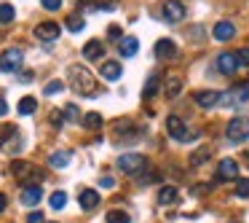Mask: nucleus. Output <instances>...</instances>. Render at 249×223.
Segmentation results:
<instances>
[{"instance_id":"1","label":"nucleus","mask_w":249,"mask_h":223,"mask_svg":"<svg viewBox=\"0 0 249 223\" xmlns=\"http://www.w3.org/2000/svg\"><path fill=\"white\" fill-rule=\"evenodd\" d=\"M67 76H70V86L75 94H81V97H97L99 94L97 78H94L83 65H72L70 70H67Z\"/></svg>"},{"instance_id":"2","label":"nucleus","mask_w":249,"mask_h":223,"mask_svg":"<svg viewBox=\"0 0 249 223\" xmlns=\"http://www.w3.org/2000/svg\"><path fill=\"white\" fill-rule=\"evenodd\" d=\"M11 175L24 185H35V183L43 180V172H40L38 167H33V164H27V162H14L11 164Z\"/></svg>"},{"instance_id":"3","label":"nucleus","mask_w":249,"mask_h":223,"mask_svg":"<svg viewBox=\"0 0 249 223\" xmlns=\"http://www.w3.org/2000/svg\"><path fill=\"white\" fill-rule=\"evenodd\" d=\"M118 169L126 175H137V172H145L147 169V159L142 153H124L118 159Z\"/></svg>"},{"instance_id":"4","label":"nucleus","mask_w":249,"mask_h":223,"mask_svg":"<svg viewBox=\"0 0 249 223\" xmlns=\"http://www.w3.org/2000/svg\"><path fill=\"white\" fill-rule=\"evenodd\" d=\"M225 135L231 142H244L249 137V119L247 116H236V119L225 126Z\"/></svg>"},{"instance_id":"5","label":"nucleus","mask_w":249,"mask_h":223,"mask_svg":"<svg viewBox=\"0 0 249 223\" xmlns=\"http://www.w3.org/2000/svg\"><path fill=\"white\" fill-rule=\"evenodd\" d=\"M24 62L22 49H6L0 54V73H17Z\"/></svg>"},{"instance_id":"6","label":"nucleus","mask_w":249,"mask_h":223,"mask_svg":"<svg viewBox=\"0 0 249 223\" xmlns=\"http://www.w3.org/2000/svg\"><path fill=\"white\" fill-rule=\"evenodd\" d=\"M166 129H169V135H172L174 140H179V142L190 140L188 126H185V121L179 119V116H169V119H166Z\"/></svg>"},{"instance_id":"7","label":"nucleus","mask_w":249,"mask_h":223,"mask_svg":"<svg viewBox=\"0 0 249 223\" xmlns=\"http://www.w3.org/2000/svg\"><path fill=\"white\" fill-rule=\"evenodd\" d=\"M222 102H249V81H238L231 94H220Z\"/></svg>"},{"instance_id":"8","label":"nucleus","mask_w":249,"mask_h":223,"mask_svg":"<svg viewBox=\"0 0 249 223\" xmlns=\"http://www.w3.org/2000/svg\"><path fill=\"white\" fill-rule=\"evenodd\" d=\"M163 19H166V22H182L185 6L179 0H166V3H163Z\"/></svg>"},{"instance_id":"9","label":"nucleus","mask_w":249,"mask_h":223,"mask_svg":"<svg viewBox=\"0 0 249 223\" xmlns=\"http://www.w3.org/2000/svg\"><path fill=\"white\" fill-rule=\"evenodd\" d=\"M59 24L56 22H43V24H38V27H35V38L38 41H56L59 38Z\"/></svg>"},{"instance_id":"10","label":"nucleus","mask_w":249,"mask_h":223,"mask_svg":"<svg viewBox=\"0 0 249 223\" xmlns=\"http://www.w3.org/2000/svg\"><path fill=\"white\" fill-rule=\"evenodd\" d=\"M217 67H220V73H225V76H233V73L238 70L236 54H231V51H222V54L217 57Z\"/></svg>"},{"instance_id":"11","label":"nucleus","mask_w":249,"mask_h":223,"mask_svg":"<svg viewBox=\"0 0 249 223\" xmlns=\"http://www.w3.org/2000/svg\"><path fill=\"white\" fill-rule=\"evenodd\" d=\"M238 178V164L233 159H222L217 169V180H236Z\"/></svg>"},{"instance_id":"12","label":"nucleus","mask_w":249,"mask_h":223,"mask_svg":"<svg viewBox=\"0 0 249 223\" xmlns=\"http://www.w3.org/2000/svg\"><path fill=\"white\" fill-rule=\"evenodd\" d=\"M156 57L158 60H174V57H177V46H174V41H169V38L158 41L156 43Z\"/></svg>"},{"instance_id":"13","label":"nucleus","mask_w":249,"mask_h":223,"mask_svg":"<svg viewBox=\"0 0 249 223\" xmlns=\"http://www.w3.org/2000/svg\"><path fill=\"white\" fill-rule=\"evenodd\" d=\"M81 8H91V11H115L118 0H81Z\"/></svg>"},{"instance_id":"14","label":"nucleus","mask_w":249,"mask_h":223,"mask_svg":"<svg viewBox=\"0 0 249 223\" xmlns=\"http://www.w3.org/2000/svg\"><path fill=\"white\" fill-rule=\"evenodd\" d=\"M40 199H43V191H40V185H24V191H22V204L35 207Z\"/></svg>"},{"instance_id":"15","label":"nucleus","mask_w":249,"mask_h":223,"mask_svg":"<svg viewBox=\"0 0 249 223\" xmlns=\"http://www.w3.org/2000/svg\"><path fill=\"white\" fill-rule=\"evenodd\" d=\"M193 100L201 108H214L220 102V92H193Z\"/></svg>"},{"instance_id":"16","label":"nucleus","mask_w":249,"mask_h":223,"mask_svg":"<svg viewBox=\"0 0 249 223\" xmlns=\"http://www.w3.org/2000/svg\"><path fill=\"white\" fill-rule=\"evenodd\" d=\"M83 57H86V60H102L105 57V43L102 41H89V43L83 46Z\"/></svg>"},{"instance_id":"17","label":"nucleus","mask_w":249,"mask_h":223,"mask_svg":"<svg viewBox=\"0 0 249 223\" xmlns=\"http://www.w3.org/2000/svg\"><path fill=\"white\" fill-rule=\"evenodd\" d=\"M78 202H81V207H83V210H94V207L99 204V191H91V188L81 191Z\"/></svg>"},{"instance_id":"18","label":"nucleus","mask_w":249,"mask_h":223,"mask_svg":"<svg viewBox=\"0 0 249 223\" xmlns=\"http://www.w3.org/2000/svg\"><path fill=\"white\" fill-rule=\"evenodd\" d=\"M137 49H140V41H137V38H121V41H118L121 57H134Z\"/></svg>"},{"instance_id":"19","label":"nucleus","mask_w":249,"mask_h":223,"mask_svg":"<svg viewBox=\"0 0 249 223\" xmlns=\"http://www.w3.org/2000/svg\"><path fill=\"white\" fill-rule=\"evenodd\" d=\"M233 35H236V27H233L231 22H217L214 24V38L217 41H231Z\"/></svg>"},{"instance_id":"20","label":"nucleus","mask_w":249,"mask_h":223,"mask_svg":"<svg viewBox=\"0 0 249 223\" xmlns=\"http://www.w3.org/2000/svg\"><path fill=\"white\" fill-rule=\"evenodd\" d=\"M177 199H179V191L174 188V185H163V188L158 191V204H174Z\"/></svg>"},{"instance_id":"21","label":"nucleus","mask_w":249,"mask_h":223,"mask_svg":"<svg viewBox=\"0 0 249 223\" xmlns=\"http://www.w3.org/2000/svg\"><path fill=\"white\" fill-rule=\"evenodd\" d=\"M121 73H124L121 62H102V76L107 78V81H118Z\"/></svg>"},{"instance_id":"22","label":"nucleus","mask_w":249,"mask_h":223,"mask_svg":"<svg viewBox=\"0 0 249 223\" xmlns=\"http://www.w3.org/2000/svg\"><path fill=\"white\" fill-rule=\"evenodd\" d=\"M70 159H72V151H56V153H51V156H49V164H51V167H56V169H62V167L70 164Z\"/></svg>"},{"instance_id":"23","label":"nucleus","mask_w":249,"mask_h":223,"mask_svg":"<svg viewBox=\"0 0 249 223\" xmlns=\"http://www.w3.org/2000/svg\"><path fill=\"white\" fill-rule=\"evenodd\" d=\"M14 17H17L14 6H11V3H3V6H0V24H11Z\"/></svg>"},{"instance_id":"24","label":"nucleus","mask_w":249,"mask_h":223,"mask_svg":"<svg viewBox=\"0 0 249 223\" xmlns=\"http://www.w3.org/2000/svg\"><path fill=\"white\" fill-rule=\"evenodd\" d=\"M140 129H131V124H118L115 126V140H124V137H137Z\"/></svg>"},{"instance_id":"25","label":"nucleus","mask_w":249,"mask_h":223,"mask_svg":"<svg viewBox=\"0 0 249 223\" xmlns=\"http://www.w3.org/2000/svg\"><path fill=\"white\" fill-rule=\"evenodd\" d=\"M35 108H38V102H35V97H22V102H19V113H22V116H30V113H35Z\"/></svg>"},{"instance_id":"26","label":"nucleus","mask_w":249,"mask_h":223,"mask_svg":"<svg viewBox=\"0 0 249 223\" xmlns=\"http://www.w3.org/2000/svg\"><path fill=\"white\" fill-rule=\"evenodd\" d=\"M107 223H131V218H129V212H124V210H110Z\"/></svg>"},{"instance_id":"27","label":"nucleus","mask_w":249,"mask_h":223,"mask_svg":"<svg viewBox=\"0 0 249 223\" xmlns=\"http://www.w3.org/2000/svg\"><path fill=\"white\" fill-rule=\"evenodd\" d=\"M83 126H86V129H99V126H102V116L99 113H86L83 116Z\"/></svg>"},{"instance_id":"28","label":"nucleus","mask_w":249,"mask_h":223,"mask_svg":"<svg viewBox=\"0 0 249 223\" xmlns=\"http://www.w3.org/2000/svg\"><path fill=\"white\" fill-rule=\"evenodd\" d=\"M14 135H17V126H14V124H3V126H0V148H6L8 137H14Z\"/></svg>"},{"instance_id":"29","label":"nucleus","mask_w":249,"mask_h":223,"mask_svg":"<svg viewBox=\"0 0 249 223\" xmlns=\"http://www.w3.org/2000/svg\"><path fill=\"white\" fill-rule=\"evenodd\" d=\"M83 27H86V22H83V19L78 17V14H72V17H67V30H70V33H81Z\"/></svg>"},{"instance_id":"30","label":"nucleus","mask_w":249,"mask_h":223,"mask_svg":"<svg viewBox=\"0 0 249 223\" xmlns=\"http://www.w3.org/2000/svg\"><path fill=\"white\" fill-rule=\"evenodd\" d=\"M206 159H209V151H206V148H198V151H193V156H190V167H201Z\"/></svg>"},{"instance_id":"31","label":"nucleus","mask_w":249,"mask_h":223,"mask_svg":"<svg viewBox=\"0 0 249 223\" xmlns=\"http://www.w3.org/2000/svg\"><path fill=\"white\" fill-rule=\"evenodd\" d=\"M49 202H51V207H54V210H62V207L67 204V194H65V191H54Z\"/></svg>"},{"instance_id":"32","label":"nucleus","mask_w":249,"mask_h":223,"mask_svg":"<svg viewBox=\"0 0 249 223\" xmlns=\"http://www.w3.org/2000/svg\"><path fill=\"white\" fill-rule=\"evenodd\" d=\"M236 196L238 199H249V178L236 180Z\"/></svg>"},{"instance_id":"33","label":"nucleus","mask_w":249,"mask_h":223,"mask_svg":"<svg viewBox=\"0 0 249 223\" xmlns=\"http://www.w3.org/2000/svg\"><path fill=\"white\" fill-rule=\"evenodd\" d=\"M179 92H182V81H179V78H169V83H166V97H177Z\"/></svg>"},{"instance_id":"34","label":"nucleus","mask_w":249,"mask_h":223,"mask_svg":"<svg viewBox=\"0 0 249 223\" xmlns=\"http://www.w3.org/2000/svg\"><path fill=\"white\" fill-rule=\"evenodd\" d=\"M156 92H158V76H150V81H147V86L142 89V97H145V100H150Z\"/></svg>"},{"instance_id":"35","label":"nucleus","mask_w":249,"mask_h":223,"mask_svg":"<svg viewBox=\"0 0 249 223\" xmlns=\"http://www.w3.org/2000/svg\"><path fill=\"white\" fill-rule=\"evenodd\" d=\"M62 119H67V121H78V119H81V110H78L75 105H67L65 113H62Z\"/></svg>"},{"instance_id":"36","label":"nucleus","mask_w":249,"mask_h":223,"mask_svg":"<svg viewBox=\"0 0 249 223\" xmlns=\"http://www.w3.org/2000/svg\"><path fill=\"white\" fill-rule=\"evenodd\" d=\"M236 62H238V67H249V49L236 51Z\"/></svg>"},{"instance_id":"37","label":"nucleus","mask_w":249,"mask_h":223,"mask_svg":"<svg viewBox=\"0 0 249 223\" xmlns=\"http://www.w3.org/2000/svg\"><path fill=\"white\" fill-rule=\"evenodd\" d=\"M62 89H65V83H62V81H51L49 86L43 89V92H46V94H49V97H51V94H59Z\"/></svg>"},{"instance_id":"38","label":"nucleus","mask_w":249,"mask_h":223,"mask_svg":"<svg viewBox=\"0 0 249 223\" xmlns=\"http://www.w3.org/2000/svg\"><path fill=\"white\" fill-rule=\"evenodd\" d=\"M40 6H43L46 11H59V8H62V0H40Z\"/></svg>"},{"instance_id":"39","label":"nucleus","mask_w":249,"mask_h":223,"mask_svg":"<svg viewBox=\"0 0 249 223\" xmlns=\"http://www.w3.org/2000/svg\"><path fill=\"white\" fill-rule=\"evenodd\" d=\"M27 223H43V212H30Z\"/></svg>"},{"instance_id":"40","label":"nucleus","mask_w":249,"mask_h":223,"mask_svg":"<svg viewBox=\"0 0 249 223\" xmlns=\"http://www.w3.org/2000/svg\"><path fill=\"white\" fill-rule=\"evenodd\" d=\"M62 121H65V119H62V113H56V110H54V113H51V124H54V126H62Z\"/></svg>"},{"instance_id":"41","label":"nucleus","mask_w":249,"mask_h":223,"mask_svg":"<svg viewBox=\"0 0 249 223\" xmlns=\"http://www.w3.org/2000/svg\"><path fill=\"white\" fill-rule=\"evenodd\" d=\"M6 207H8V196H6V194H0V212L6 210Z\"/></svg>"},{"instance_id":"42","label":"nucleus","mask_w":249,"mask_h":223,"mask_svg":"<svg viewBox=\"0 0 249 223\" xmlns=\"http://www.w3.org/2000/svg\"><path fill=\"white\" fill-rule=\"evenodd\" d=\"M8 113V105H6V100L0 97V116H6Z\"/></svg>"},{"instance_id":"43","label":"nucleus","mask_w":249,"mask_h":223,"mask_svg":"<svg viewBox=\"0 0 249 223\" xmlns=\"http://www.w3.org/2000/svg\"><path fill=\"white\" fill-rule=\"evenodd\" d=\"M107 33H110V35H113V38H118V35H121V30H118V27H115V24H113V27H110V30H107Z\"/></svg>"}]
</instances>
